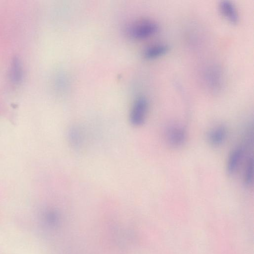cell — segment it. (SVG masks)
<instances>
[{"instance_id":"7","label":"cell","mask_w":254,"mask_h":254,"mask_svg":"<svg viewBox=\"0 0 254 254\" xmlns=\"http://www.w3.org/2000/svg\"><path fill=\"white\" fill-rule=\"evenodd\" d=\"M220 69L212 67L205 74V80L209 88L213 91H218L222 88L223 79Z\"/></svg>"},{"instance_id":"3","label":"cell","mask_w":254,"mask_h":254,"mask_svg":"<svg viewBox=\"0 0 254 254\" xmlns=\"http://www.w3.org/2000/svg\"><path fill=\"white\" fill-rule=\"evenodd\" d=\"M158 26L155 22L144 20L134 24L130 29L131 37L136 39H143L150 37L156 33Z\"/></svg>"},{"instance_id":"5","label":"cell","mask_w":254,"mask_h":254,"mask_svg":"<svg viewBox=\"0 0 254 254\" xmlns=\"http://www.w3.org/2000/svg\"><path fill=\"white\" fill-rule=\"evenodd\" d=\"M68 138L71 146L74 149L80 150L83 148L86 143L85 132L80 126H73L69 130Z\"/></svg>"},{"instance_id":"6","label":"cell","mask_w":254,"mask_h":254,"mask_svg":"<svg viewBox=\"0 0 254 254\" xmlns=\"http://www.w3.org/2000/svg\"><path fill=\"white\" fill-rule=\"evenodd\" d=\"M227 129L224 125L215 127L207 134V140L211 146L219 147L225 142L227 136Z\"/></svg>"},{"instance_id":"1","label":"cell","mask_w":254,"mask_h":254,"mask_svg":"<svg viewBox=\"0 0 254 254\" xmlns=\"http://www.w3.org/2000/svg\"><path fill=\"white\" fill-rule=\"evenodd\" d=\"M148 108L147 99L139 97L134 101L129 113L130 124L136 127L142 125L146 118Z\"/></svg>"},{"instance_id":"10","label":"cell","mask_w":254,"mask_h":254,"mask_svg":"<svg viewBox=\"0 0 254 254\" xmlns=\"http://www.w3.org/2000/svg\"><path fill=\"white\" fill-rule=\"evenodd\" d=\"M169 50V47L164 44H159L150 46L147 48L143 53L146 59H154L166 54Z\"/></svg>"},{"instance_id":"4","label":"cell","mask_w":254,"mask_h":254,"mask_svg":"<svg viewBox=\"0 0 254 254\" xmlns=\"http://www.w3.org/2000/svg\"><path fill=\"white\" fill-rule=\"evenodd\" d=\"M40 226L45 230H54L60 225L61 218L57 210L53 208L42 211L39 216Z\"/></svg>"},{"instance_id":"8","label":"cell","mask_w":254,"mask_h":254,"mask_svg":"<svg viewBox=\"0 0 254 254\" xmlns=\"http://www.w3.org/2000/svg\"><path fill=\"white\" fill-rule=\"evenodd\" d=\"M244 148L240 146L234 148L230 152L227 162V172L229 175L236 172L243 159Z\"/></svg>"},{"instance_id":"11","label":"cell","mask_w":254,"mask_h":254,"mask_svg":"<svg viewBox=\"0 0 254 254\" xmlns=\"http://www.w3.org/2000/svg\"><path fill=\"white\" fill-rule=\"evenodd\" d=\"M254 160L253 156H249L247 160L244 173V183L247 186H250L253 182Z\"/></svg>"},{"instance_id":"12","label":"cell","mask_w":254,"mask_h":254,"mask_svg":"<svg viewBox=\"0 0 254 254\" xmlns=\"http://www.w3.org/2000/svg\"><path fill=\"white\" fill-rule=\"evenodd\" d=\"M10 76L13 83L17 84L20 82L22 78V68L18 59L13 60L10 72Z\"/></svg>"},{"instance_id":"9","label":"cell","mask_w":254,"mask_h":254,"mask_svg":"<svg viewBox=\"0 0 254 254\" xmlns=\"http://www.w3.org/2000/svg\"><path fill=\"white\" fill-rule=\"evenodd\" d=\"M219 9L222 15L231 23L237 24L239 15L234 4L229 0H222L219 4Z\"/></svg>"},{"instance_id":"2","label":"cell","mask_w":254,"mask_h":254,"mask_svg":"<svg viewBox=\"0 0 254 254\" xmlns=\"http://www.w3.org/2000/svg\"><path fill=\"white\" fill-rule=\"evenodd\" d=\"M165 138L167 143L173 148H178L185 143L187 132L185 128L178 125H171L165 131Z\"/></svg>"}]
</instances>
